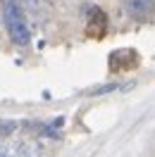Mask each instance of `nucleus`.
Here are the masks:
<instances>
[{
  "label": "nucleus",
  "mask_w": 155,
  "mask_h": 157,
  "mask_svg": "<svg viewBox=\"0 0 155 157\" xmlns=\"http://www.w3.org/2000/svg\"><path fill=\"white\" fill-rule=\"evenodd\" d=\"M0 12H2V21L7 36L12 38V43L17 45H26L29 43V24L24 17V7L19 0H0Z\"/></svg>",
  "instance_id": "f257e3e1"
},
{
  "label": "nucleus",
  "mask_w": 155,
  "mask_h": 157,
  "mask_svg": "<svg viewBox=\"0 0 155 157\" xmlns=\"http://www.w3.org/2000/svg\"><path fill=\"white\" fill-rule=\"evenodd\" d=\"M38 145L26 140H5L0 143V157H38Z\"/></svg>",
  "instance_id": "f03ea898"
},
{
  "label": "nucleus",
  "mask_w": 155,
  "mask_h": 157,
  "mask_svg": "<svg viewBox=\"0 0 155 157\" xmlns=\"http://www.w3.org/2000/svg\"><path fill=\"white\" fill-rule=\"evenodd\" d=\"M129 10L134 17H141L145 10H153V0H129Z\"/></svg>",
  "instance_id": "7ed1b4c3"
},
{
  "label": "nucleus",
  "mask_w": 155,
  "mask_h": 157,
  "mask_svg": "<svg viewBox=\"0 0 155 157\" xmlns=\"http://www.w3.org/2000/svg\"><path fill=\"white\" fill-rule=\"evenodd\" d=\"M22 5H26V7H31V10H36V7H38L41 5V0H19Z\"/></svg>",
  "instance_id": "20e7f679"
}]
</instances>
